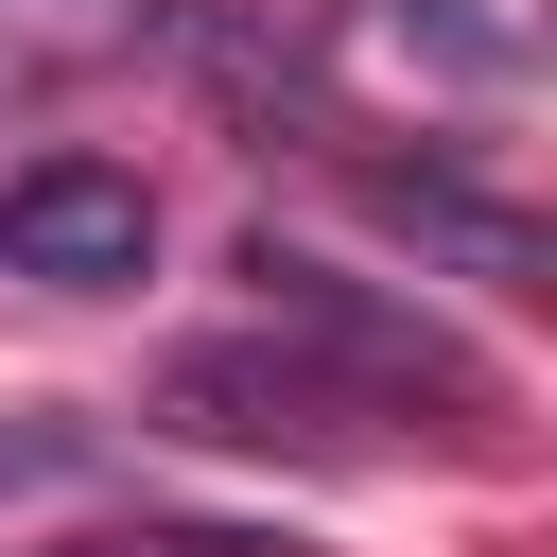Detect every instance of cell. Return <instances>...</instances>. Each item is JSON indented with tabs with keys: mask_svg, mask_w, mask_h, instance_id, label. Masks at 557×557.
<instances>
[{
	"mask_svg": "<svg viewBox=\"0 0 557 557\" xmlns=\"http://www.w3.org/2000/svg\"><path fill=\"white\" fill-rule=\"evenodd\" d=\"M139 35H174V17H157V0H0V104L70 87L87 52H139Z\"/></svg>",
	"mask_w": 557,
	"mask_h": 557,
	"instance_id": "cell-5",
	"label": "cell"
},
{
	"mask_svg": "<svg viewBox=\"0 0 557 557\" xmlns=\"http://www.w3.org/2000/svg\"><path fill=\"white\" fill-rule=\"evenodd\" d=\"M366 209L418 244V261H453V278H487V296H557L540 278V226L505 209V191H470V174H435V157H366Z\"/></svg>",
	"mask_w": 557,
	"mask_h": 557,
	"instance_id": "cell-4",
	"label": "cell"
},
{
	"mask_svg": "<svg viewBox=\"0 0 557 557\" xmlns=\"http://www.w3.org/2000/svg\"><path fill=\"white\" fill-rule=\"evenodd\" d=\"M157 418L174 435H226V453H348L366 435V400L278 331V348H174L157 366Z\"/></svg>",
	"mask_w": 557,
	"mask_h": 557,
	"instance_id": "cell-2",
	"label": "cell"
},
{
	"mask_svg": "<svg viewBox=\"0 0 557 557\" xmlns=\"http://www.w3.org/2000/svg\"><path fill=\"white\" fill-rule=\"evenodd\" d=\"M244 278H261V331H296L366 418H418L435 400V435H487L505 418V383H487V348L453 331V313H418V296H383V278H348V261H313V244H244Z\"/></svg>",
	"mask_w": 557,
	"mask_h": 557,
	"instance_id": "cell-1",
	"label": "cell"
},
{
	"mask_svg": "<svg viewBox=\"0 0 557 557\" xmlns=\"http://www.w3.org/2000/svg\"><path fill=\"white\" fill-rule=\"evenodd\" d=\"M87 470H104V418H70V400H17V418H0V505L87 487Z\"/></svg>",
	"mask_w": 557,
	"mask_h": 557,
	"instance_id": "cell-6",
	"label": "cell"
},
{
	"mask_svg": "<svg viewBox=\"0 0 557 557\" xmlns=\"http://www.w3.org/2000/svg\"><path fill=\"white\" fill-rule=\"evenodd\" d=\"M157 261V191L122 157H35L0 174V278H52V296H104Z\"/></svg>",
	"mask_w": 557,
	"mask_h": 557,
	"instance_id": "cell-3",
	"label": "cell"
}]
</instances>
